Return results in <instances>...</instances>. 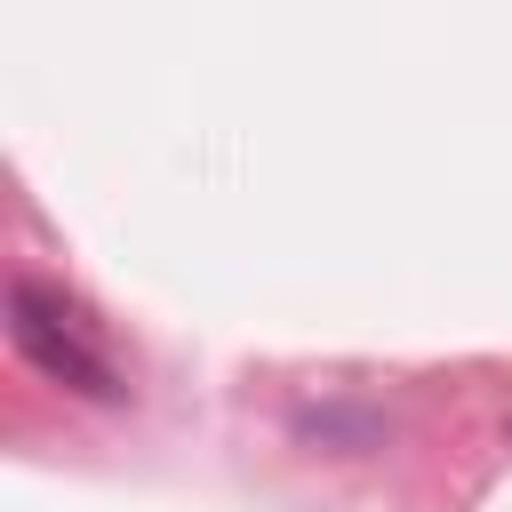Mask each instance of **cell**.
Listing matches in <instances>:
<instances>
[{
  "mask_svg": "<svg viewBox=\"0 0 512 512\" xmlns=\"http://www.w3.org/2000/svg\"><path fill=\"white\" fill-rule=\"evenodd\" d=\"M8 336H16V352L48 376V384H64L72 400H128V384H120V368L96 352V336L80 328V312L48 288V280H16L8 288Z\"/></svg>",
  "mask_w": 512,
  "mask_h": 512,
  "instance_id": "cell-1",
  "label": "cell"
}]
</instances>
